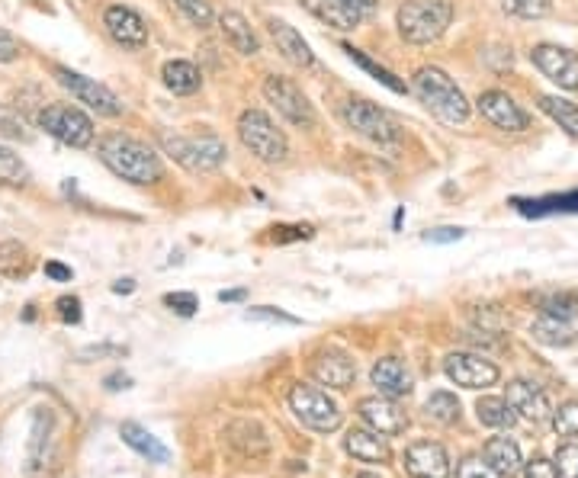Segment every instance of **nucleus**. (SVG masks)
<instances>
[{"mask_svg": "<svg viewBox=\"0 0 578 478\" xmlns=\"http://www.w3.org/2000/svg\"><path fill=\"white\" fill-rule=\"evenodd\" d=\"M97 154L106 164V171H113L119 180H126V183H135V187H151V183H158L164 174L158 154L151 151L145 142H139V138L123 135V132L103 135L100 145H97Z\"/></svg>", "mask_w": 578, "mask_h": 478, "instance_id": "obj_1", "label": "nucleus"}, {"mask_svg": "<svg viewBox=\"0 0 578 478\" xmlns=\"http://www.w3.org/2000/svg\"><path fill=\"white\" fill-rule=\"evenodd\" d=\"M412 90L440 122L463 126V122L469 119V100L460 90V84H456L444 68H434V65L421 68L412 81Z\"/></svg>", "mask_w": 578, "mask_h": 478, "instance_id": "obj_2", "label": "nucleus"}, {"mask_svg": "<svg viewBox=\"0 0 578 478\" xmlns=\"http://www.w3.org/2000/svg\"><path fill=\"white\" fill-rule=\"evenodd\" d=\"M453 20L450 0H405L395 13V26L399 36L412 45H431L447 33Z\"/></svg>", "mask_w": 578, "mask_h": 478, "instance_id": "obj_3", "label": "nucleus"}, {"mask_svg": "<svg viewBox=\"0 0 578 478\" xmlns=\"http://www.w3.org/2000/svg\"><path fill=\"white\" fill-rule=\"evenodd\" d=\"M158 142L164 148L167 158H174L180 167H187L190 174H209L219 171L228 158V148L219 135L203 132V135H174V132H161Z\"/></svg>", "mask_w": 578, "mask_h": 478, "instance_id": "obj_4", "label": "nucleus"}, {"mask_svg": "<svg viewBox=\"0 0 578 478\" xmlns=\"http://www.w3.org/2000/svg\"><path fill=\"white\" fill-rule=\"evenodd\" d=\"M341 122L351 132H357L360 138H367V142H373L383 151H395L402 145L399 122L392 119L389 110H383V106H376L370 100H347L341 106Z\"/></svg>", "mask_w": 578, "mask_h": 478, "instance_id": "obj_5", "label": "nucleus"}, {"mask_svg": "<svg viewBox=\"0 0 578 478\" xmlns=\"http://www.w3.org/2000/svg\"><path fill=\"white\" fill-rule=\"evenodd\" d=\"M238 138H241V145L264 164H280L289 154V142H286L283 129L264 110H245L238 116Z\"/></svg>", "mask_w": 578, "mask_h": 478, "instance_id": "obj_6", "label": "nucleus"}, {"mask_svg": "<svg viewBox=\"0 0 578 478\" xmlns=\"http://www.w3.org/2000/svg\"><path fill=\"white\" fill-rule=\"evenodd\" d=\"M39 129L49 132L55 142L68 148H90L94 145V119L71 103H49L36 116Z\"/></svg>", "mask_w": 578, "mask_h": 478, "instance_id": "obj_7", "label": "nucleus"}, {"mask_svg": "<svg viewBox=\"0 0 578 478\" xmlns=\"http://www.w3.org/2000/svg\"><path fill=\"white\" fill-rule=\"evenodd\" d=\"M289 408H293L296 418L312 427L315 434H334V430L341 427V408L338 402L322 392V389H315V385H293V392H289Z\"/></svg>", "mask_w": 578, "mask_h": 478, "instance_id": "obj_8", "label": "nucleus"}, {"mask_svg": "<svg viewBox=\"0 0 578 478\" xmlns=\"http://www.w3.org/2000/svg\"><path fill=\"white\" fill-rule=\"evenodd\" d=\"M264 97L273 110H277L286 122H293V126H299V129L315 126V106L309 103L306 94H302V87L296 81H289V77L270 74L264 81Z\"/></svg>", "mask_w": 578, "mask_h": 478, "instance_id": "obj_9", "label": "nucleus"}, {"mask_svg": "<svg viewBox=\"0 0 578 478\" xmlns=\"http://www.w3.org/2000/svg\"><path fill=\"white\" fill-rule=\"evenodd\" d=\"M55 81L62 84L68 94L84 103L87 110H94L97 116H106V119H116V116H123V100H119L110 87H103L97 84L94 77H84L78 71H71V68H55Z\"/></svg>", "mask_w": 578, "mask_h": 478, "instance_id": "obj_10", "label": "nucleus"}, {"mask_svg": "<svg viewBox=\"0 0 578 478\" xmlns=\"http://www.w3.org/2000/svg\"><path fill=\"white\" fill-rule=\"evenodd\" d=\"M302 7L338 33H351L367 17H373L376 0H302Z\"/></svg>", "mask_w": 578, "mask_h": 478, "instance_id": "obj_11", "label": "nucleus"}, {"mask_svg": "<svg viewBox=\"0 0 578 478\" xmlns=\"http://www.w3.org/2000/svg\"><path fill=\"white\" fill-rule=\"evenodd\" d=\"M530 61H534L537 71L543 77H550L556 87L578 90V52L566 49V45L543 42V45H537L534 52H530Z\"/></svg>", "mask_w": 578, "mask_h": 478, "instance_id": "obj_12", "label": "nucleus"}, {"mask_svg": "<svg viewBox=\"0 0 578 478\" xmlns=\"http://www.w3.org/2000/svg\"><path fill=\"white\" fill-rule=\"evenodd\" d=\"M444 373L463 389H489L501 379V369L492 360H485L482 353H450L444 360Z\"/></svg>", "mask_w": 578, "mask_h": 478, "instance_id": "obj_13", "label": "nucleus"}, {"mask_svg": "<svg viewBox=\"0 0 578 478\" xmlns=\"http://www.w3.org/2000/svg\"><path fill=\"white\" fill-rule=\"evenodd\" d=\"M476 110L482 113V119H489L501 132H524L530 126V116L514 103V97L505 94V90H485L476 100Z\"/></svg>", "mask_w": 578, "mask_h": 478, "instance_id": "obj_14", "label": "nucleus"}, {"mask_svg": "<svg viewBox=\"0 0 578 478\" xmlns=\"http://www.w3.org/2000/svg\"><path fill=\"white\" fill-rule=\"evenodd\" d=\"M103 26H106V33H110V39L116 45H123V49H145V45H148V26H145V20L132 7H126V4L106 7Z\"/></svg>", "mask_w": 578, "mask_h": 478, "instance_id": "obj_15", "label": "nucleus"}, {"mask_svg": "<svg viewBox=\"0 0 578 478\" xmlns=\"http://www.w3.org/2000/svg\"><path fill=\"white\" fill-rule=\"evenodd\" d=\"M357 414L363 418V424H367L370 430H376V434H383V437H399V434H405V427H408L405 411L395 405V398H386V395L363 398V402L357 405Z\"/></svg>", "mask_w": 578, "mask_h": 478, "instance_id": "obj_16", "label": "nucleus"}, {"mask_svg": "<svg viewBox=\"0 0 578 478\" xmlns=\"http://www.w3.org/2000/svg\"><path fill=\"white\" fill-rule=\"evenodd\" d=\"M402 462L412 478H450V456L440 443H431V440L412 443L405 450Z\"/></svg>", "mask_w": 578, "mask_h": 478, "instance_id": "obj_17", "label": "nucleus"}, {"mask_svg": "<svg viewBox=\"0 0 578 478\" xmlns=\"http://www.w3.org/2000/svg\"><path fill=\"white\" fill-rule=\"evenodd\" d=\"M312 376L328 385V389H351L354 385V376H357V363L347 357L344 350L338 347H328L315 357L312 363Z\"/></svg>", "mask_w": 578, "mask_h": 478, "instance_id": "obj_18", "label": "nucleus"}, {"mask_svg": "<svg viewBox=\"0 0 578 478\" xmlns=\"http://www.w3.org/2000/svg\"><path fill=\"white\" fill-rule=\"evenodd\" d=\"M505 402L511 405L514 414H521L524 421L540 424V421H550V418H553L550 398H546V395L537 389V385H530V382H524V379L508 382V398H505Z\"/></svg>", "mask_w": 578, "mask_h": 478, "instance_id": "obj_19", "label": "nucleus"}, {"mask_svg": "<svg viewBox=\"0 0 578 478\" xmlns=\"http://www.w3.org/2000/svg\"><path fill=\"white\" fill-rule=\"evenodd\" d=\"M344 450L351 453L357 462H370V466H386L392 459V450H389V437L376 434V430H363V427H354L351 434L344 437Z\"/></svg>", "mask_w": 578, "mask_h": 478, "instance_id": "obj_20", "label": "nucleus"}, {"mask_svg": "<svg viewBox=\"0 0 578 478\" xmlns=\"http://www.w3.org/2000/svg\"><path fill=\"white\" fill-rule=\"evenodd\" d=\"M373 385L379 389V395H386V398H402L412 392V373L405 369L402 360H395V357H383L376 366H373V373H370Z\"/></svg>", "mask_w": 578, "mask_h": 478, "instance_id": "obj_21", "label": "nucleus"}, {"mask_svg": "<svg viewBox=\"0 0 578 478\" xmlns=\"http://www.w3.org/2000/svg\"><path fill=\"white\" fill-rule=\"evenodd\" d=\"M270 36H273V42H277V52L286 61H293V65H299V68L315 65V55L309 49V42L302 39L299 29H293L286 20H270Z\"/></svg>", "mask_w": 578, "mask_h": 478, "instance_id": "obj_22", "label": "nucleus"}, {"mask_svg": "<svg viewBox=\"0 0 578 478\" xmlns=\"http://www.w3.org/2000/svg\"><path fill=\"white\" fill-rule=\"evenodd\" d=\"M219 29H222V36L225 42L232 45V49L238 55H257L261 52V39H257V33L251 29V23L241 17L238 10H225L219 13Z\"/></svg>", "mask_w": 578, "mask_h": 478, "instance_id": "obj_23", "label": "nucleus"}, {"mask_svg": "<svg viewBox=\"0 0 578 478\" xmlns=\"http://www.w3.org/2000/svg\"><path fill=\"white\" fill-rule=\"evenodd\" d=\"M119 437H123V443L129 446V450H135L139 456H145L148 462H158V466H164L167 459H171V450L151 434V430H145L142 424L135 421H126L123 427H119Z\"/></svg>", "mask_w": 578, "mask_h": 478, "instance_id": "obj_24", "label": "nucleus"}, {"mask_svg": "<svg viewBox=\"0 0 578 478\" xmlns=\"http://www.w3.org/2000/svg\"><path fill=\"white\" fill-rule=\"evenodd\" d=\"M161 81H164L167 90H171V94H177V97H190V94H196V90L203 87V74L196 71L193 61L174 58V61H164Z\"/></svg>", "mask_w": 578, "mask_h": 478, "instance_id": "obj_25", "label": "nucleus"}, {"mask_svg": "<svg viewBox=\"0 0 578 478\" xmlns=\"http://www.w3.org/2000/svg\"><path fill=\"white\" fill-rule=\"evenodd\" d=\"M514 209L521 215H566V212H578V190L569 193H553V196H540V199H514Z\"/></svg>", "mask_w": 578, "mask_h": 478, "instance_id": "obj_26", "label": "nucleus"}, {"mask_svg": "<svg viewBox=\"0 0 578 478\" xmlns=\"http://www.w3.org/2000/svg\"><path fill=\"white\" fill-rule=\"evenodd\" d=\"M49 440H52V411L39 408L33 414V430H29V462H26L29 475L45 469V450H49Z\"/></svg>", "mask_w": 578, "mask_h": 478, "instance_id": "obj_27", "label": "nucleus"}, {"mask_svg": "<svg viewBox=\"0 0 578 478\" xmlns=\"http://www.w3.org/2000/svg\"><path fill=\"white\" fill-rule=\"evenodd\" d=\"M530 334L534 341L546 344V347H569L575 344V328L569 325L566 318H556V315H540L534 325H530Z\"/></svg>", "mask_w": 578, "mask_h": 478, "instance_id": "obj_28", "label": "nucleus"}, {"mask_svg": "<svg viewBox=\"0 0 578 478\" xmlns=\"http://www.w3.org/2000/svg\"><path fill=\"white\" fill-rule=\"evenodd\" d=\"M485 462H489L492 469H498L501 475H514L521 469V446H517L511 437H492L485 443Z\"/></svg>", "mask_w": 578, "mask_h": 478, "instance_id": "obj_29", "label": "nucleus"}, {"mask_svg": "<svg viewBox=\"0 0 578 478\" xmlns=\"http://www.w3.org/2000/svg\"><path fill=\"white\" fill-rule=\"evenodd\" d=\"M341 52L347 55V58H351L354 61V65L357 68H363V71H367L370 77H373V81H379V84H383V87H389L392 90V94H408V84L402 81V77H395L389 68H383V65H376V61L367 55V52H360V49H354V45H341Z\"/></svg>", "mask_w": 578, "mask_h": 478, "instance_id": "obj_30", "label": "nucleus"}, {"mask_svg": "<svg viewBox=\"0 0 578 478\" xmlns=\"http://www.w3.org/2000/svg\"><path fill=\"white\" fill-rule=\"evenodd\" d=\"M33 270V257L20 241H4L0 244V276L4 280H26Z\"/></svg>", "mask_w": 578, "mask_h": 478, "instance_id": "obj_31", "label": "nucleus"}, {"mask_svg": "<svg viewBox=\"0 0 578 478\" xmlns=\"http://www.w3.org/2000/svg\"><path fill=\"white\" fill-rule=\"evenodd\" d=\"M540 110L550 116L562 132L578 138V106L562 97H540Z\"/></svg>", "mask_w": 578, "mask_h": 478, "instance_id": "obj_32", "label": "nucleus"}, {"mask_svg": "<svg viewBox=\"0 0 578 478\" xmlns=\"http://www.w3.org/2000/svg\"><path fill=\"white\" fill-rule=\"evenodd\" d=\"M476 414H479V421H482L485 427H498V430H501V427H511L514 418H517L505 398H479Z\"/></svg>", "mask_w": 578, "mask_h": 478, "instance_id": "obj_33", "label": "nucleus"}, {"mask_svg": "<svg viewBox=\"0 0 578 478\" xmlns=\"http://www.w3.org/2000/svg\"><path fill=\"white\" fill-rule=\"evenodd\" d=\"M424 414L437 424H456L460 421V402L450 392H434L428 402H424Z\"/></svg>", "mask_w": 578, "mask_h": 478, "instance_id": "obj_34", "label": "nucleus"}, {"mask_svg": "<svg viewBox=\"0 0 578 478\" xmlns=\"http://www.w3.org/2000/svg\"><path fill=\"white\" fill-rule=\"evenodd\" d=\"M26 180H29V171L20 161V154H13L10 148L0 145V187H23Z\"/></svg>", "mask_w": 578, "mask_h": 478, "instance_id": "obj_35", "label": "nucleus"}, {"mask_svg": "<svg viewBox=\"0 0 578 478\" xmlns=\"http://www.w3.org/2000/svg\"><path fill=\"white\" fill-rule=\"evenodd\" d=\"M501 7L517 20H540L553 10V0H501Z\"/></svg>", "mask_w": 578, "mask_h": 478, "instance_id": "obj_36", "label": "nucleus"}, {"mask_svg": "<svg viewBox=\"0 0 578 478\" xmlns=\"http://www.w3.org/2000/svg\"><path fill=\"white\" fill-rule=\"evenodd\" d=\"M543 312L546 315H556V318H572L578 315V296H572V292H553V296H546L543 302Z\"/></svg>", "mask_w": 578, "mask_h": 478, "instance_id": "obj_37", "label": "nucleus"}, {"mask_svg": "<svg viewBox=\"0 0 578 478\" xmlns=\"http://www.w3.org/2000/svg\"><path fill=\"white\" fill-rule=\"evenodd\" d=\"M174 4L180 7V13L193 23V26H212V20H216V13H212V4L209 0H174Z\"/></svg>", "mask_w": 578, "mask_h": 478, "instance_id": "obj_38", "label": "nucleus"}, {"mask_svg": "<svg viewBox=\"0 0 578 478\" xmlns=\"http://www.w3.org/2000/svg\"><path fill=\"white\" fill-rule=\"evenodd\" d=\"M553 427L559 437H578V402H569L553 411Z\"/></svg>", "mask_w": 578, "mask_h": 478, "instance_id": "obj_39", "label": "nucleus"}, {"mask_svg": "<svg viewBox=\"0 0 578 478\" xmlns=\"http://www.w3.org/2000/svg\"><path fill=\"white\" fill-rule=\"evenodd\" d=\"M456 478H505L498 469H492L489 462L479 456H466L460 466H456Z\"/></svg>", "mask_w": 578, "mask_h": 478, "instance_id": "obj_40", "label": "nucleus"}, {"mask_svg": "<svg viewBox=\"0 0 578 478\" xmlns=\"http://www.w3.org/2000/svg\"><path fill=\"white\" fill-rule=\"evenodd\" d=\"M164 305L171 308V312H177L180 318H190V315H196V308H200V299H196L193 292H167Z\"/></svg>", "mask_w": 578, "mask_h": 478, "instance_id": "obj_41", "label": "nucleus"}, {"mask_svg": "<svg viewBox=\"0 0 578 478\" xmlns=\"http://www.w3.org/2000/svg\"><path fill=\"white\" fill-rule=\"evenodd\" d=\"M556 462H559V466H556L559 478H578V443L559 446Z\"/></svg>", "mask_w": 578, "mask_h": 478, "instance_id": "obj_42", "label": "nucleus"}, {"mask_svg": "<svg viewBox=\"0 0 578 478\" xmlns=\"http://www.w3.org/2000/svg\"><path fill=\"white\" fill-rule=\"evenodd\" d=\"M273 235L270 241H277V244H286V241H306L315 235V228L312 225H277V228H270Z\"/></svg>", "mask_w": 578, "mask_h": 478, "instance_id": "obj_43", "label": "nucleus"}, {"mask_svg": "<svg viewBox=\"0 0 578 478\" xmlns=\"http://www.w3.org/2000/svg\"><path fill=\"white\" fill-rule=\"evenodd\" d=\"M58 308V318L65 321V325H81V299L78 296H62L55 302Z\"/></svg>", "mask_w": 578, "mask_h": 478, "instance_id": "obj_44", "label": "nucleus"}, {"mask_svg": "<svg viewBox=\"0 0 578 478\" xmlns=\"http://www.w3.org/2000/svg\"><path fill=\"white\" fill-rule=\"evenodd\" d=\"M20 39L10 33V29L0 26V65H10V61L20 58Z\"/></svg>", "mask_w": 578, "mask_h": 478, "instance_id": "obj_45", "label": "nucleus"}, {"mask_svg": "<svg viewBox=\"0 0 578 478\" xmlns=\"http://www.w3.org/2000/svg\"><path fill=\"white\" fill-rule=\"evenodd\" d=\"M251 321H283V325H299V318L280 312V308H270V305H261V308H251L248 312Z\"/></svg>", "mask_w": 578, "mask_h": 478, "instance_id": "obj_46", "label": "nucleus"}, {"mask_svg": "<svg viewBox=\"0 0 578 478\" xmlns=\"http://www.w3.org/2000/svg\"><path fill=\"white\" fill-rule=\"evenodd\" d=\"M524 478H559L556 462H550V459H530L527 469H524Z\"/></svg>", "mask_w": 578, "mask_h": 478, "instance_id": "obj_47", "label": "nucleus"}, {"mask_svg": "<svg viewBox=\"0 0 578 478\" xmlns=\"http://www.w3.org/2000/svg\"><path fill=\"white\" fill-rule=\"evenodd\" d=\"M0 132H4L7 138H20V142H29L33 138V132H26V122L20 119H7V116H0Z\"/></svg>", "mask_w": 578, "mask_h": 478, "instance_id": "obj_48", "label": "nucleus"}, {"mask_svg": "<svg viewBox=\"0 0 578 478\" xmlns=\"http://www.w3.org/2000/svg\"><path fill=\"white\" fill-rule=\"evenodd\" d=\"M466 235L463 228H434L424 235V241H431V244H450V241H460Z\"/></svg>", "mask_w": 578, "mask_h": 478, "instance_id": "obj_49", "label": "nucleus"}, {"mask_svg": "<svg viewBox=\"0 0 578 478\" xmlns=\"http://www.w3.org/2000/svg\"><path fill=\"white\" fill-rule=\"evenodd\" d=\"M45 276H49V280H55V283H68L74 273H71V267L58 264V260H49V264H45Z\"/></svg>", "mask_w": 578, "mask_h": 478, "instance_id": "obj_50", "label": "nucleus"}, {"mask_svg": "<svg viewBox=\"0 0 578 478\" xmlns=\"http://www.w3.org/2000/svg\"><path fill=\"white\" fill-rule=\"evenodd\" d=\"M106 389H110V392H116V389H129V376H123V373L106 376Z\"/></svg>", "mask_w": 578, "mask_h": 478, "instance_id": "obj_51", "label": "nucleus"}, {"mask_svg": "<svg viewBox=\"0 0 578 478\" xmlns=\"http://www.w3.org/2000/svg\"><path fill=\"white\" fill-rule=\"evenodd\" d=\"M103 353H126V350H119V347H87V350H81V357H103Z\"/></svg>", "mask_w": 578, "mask_h": 478, "instance_id": "obj_52", "label": "nucleus"}, {"mask_svg": "<svg viewBox=\"0 0 578 478\" xmlns=\"http://www.w3.org/2000/svg\"><path fill=\"white\" fill-rule=\"evenodd\" d=\"M245 299V289H228V292H219V302H241Z\"/></svg>", "mask_w": 578, "mask_h": 478, "instance_id": "obj_53", "label": "nucleus"}, {"mask_svg": "<svg viewBox=\"0 0 578 478\" xmlns=\"http://www.w3.org/2000/svg\"><path fill=\"white\" fill-rule=\"evenodd\" d=\"M135 289V280H119L113 283V292H132Z\"/></svg>", "mask_w": 578, "mask_h": 478, "instance_id": "obj_54", "label": "nucleus"}, {"mask_svg": "<svg viewBox=\"0 0 578 478\" xmlns=\"http://www.w3.org/2000/svg\"><path fill=\"white\" fill-rule=\"evenodd\" d=\"M357 478H379L376 472H357Z\"/></svg>", "mask_w": 578, "mask_h": 478, "instance_id": "obj_55", "label": "nucleus"}]
</instances>
